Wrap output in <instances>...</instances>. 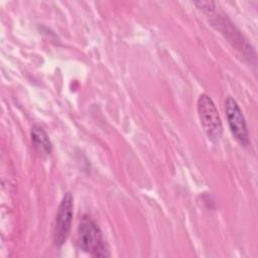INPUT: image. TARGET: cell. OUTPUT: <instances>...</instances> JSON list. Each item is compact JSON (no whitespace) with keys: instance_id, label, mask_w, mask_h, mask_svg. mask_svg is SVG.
<instances>
[{"instance_id":"5b68a950","label":"cell","mask_w":258,"mask_h":258,"mask_svg":"<svg viewBox=\"0 0 258 258\" xmlns=\"http://www.w3.org/2000/svg\"><path fill=\"white\" fill-rule=\"evenodd\" d=\"M225 111L231 133L233 134L235 139L243 146L249 145L250 140L244 115L238 103L232 97H228L226 99Z\"/></svg>"},{"instance_id":"6da1fadb","label":"cell","mask_w":258,"mask_h":258,"mask_svg":"<svg viewBox=\"0 0 258 258\" xmlns=\"http://www.w3.org/2000/svg\"><path fill=\"white\" fill-rule=\"evenodd\" d=\"M77 245L81 250L93 256H110L101 229L89 216H83L80 220L77 230Z\"/></svg>"},{"instance_id":"8992f818","label":"cell","mask_w":258,"mask_h":258,"mask_svg":"<svg viewBox=\"0 0 258 258\" xmlns=\"http://www.w3.org/2000/svg\"><path fill=\"white\" fill-rule=\"evenodd\" d=\"M31 142L36 150L44 155H49L52 150L51 142L48 138V135L44 131V129L39 125H34L31 128L30 132Z\"/></svg>"},{"instance_id":"7a4b0ae2","label":"cell","mask_w":258,"mask_h":258,"mask_svg":"<svg viewBox=\"0 0 258 258\" xmlns=\"http://www.w3.org/2000/svg\"><path fill=\"white\" fill-rule=\"evenodd\" d=\"M194 4L204 13H206L208 16H211V22L213 23V25L228 39L229 42L232 43L233 46L241 50L245 55H246V51H248L251 55L252 48L244 39L243 35L225 15H221L219 13L217 14L216 4L214 2L201 1V2H195Z\"/></svg>"},{"instance_id":"277c9868","label":"cell","mask_w":258,"mask_h":258,"mask_svg":"<svg viewBox=\"0 0 258 258\" xmlns=\"http://www.w3.org/2000/svg\"><path fill=\"white\" fill-rule=\"evenodd\" d=\"M73 196L67 192L58 206L53 226V241L58 247L62 246L70 234L73 219Z\"/></svg>"},{"instance_id":"3957f363","label":"cell","mask_w":258,"mask_h":258,"mask_svg":"<svg viewBox=\"0 0 258 258\" xmlns=\"http://www.w3.org/2000/svg\"><path fill=\"white\" fill-rule=\"evenodd\" d=\"M198 114L207 136L218 140L223 133L222 120L215 103L207 94L200 95L198 99Z\"/></svg>"}]
</instances>
